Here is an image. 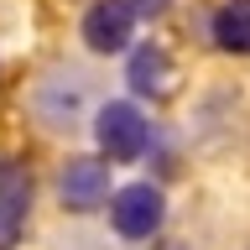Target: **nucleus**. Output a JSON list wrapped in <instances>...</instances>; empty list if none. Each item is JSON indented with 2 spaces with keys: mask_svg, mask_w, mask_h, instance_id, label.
<instances>
[{
  "mask_svg": "<svg viewBox=\"0 0 250 250\" xmlns=\"http://www.w3.org/2000/svg\"><path fill=\"white\" fill-rule=\"evenodd\" d=\"M94 136H99L109 162H136V156L146 151V136H151V130H146V115H141L136 104L115 99V104H104L94 115Z\"/></svg>",
  "mask_w": 250,
  "mask_h": 250,
  "instance_id": "nucleus-1",
  "label": "nucleus"
},
{
  "mask_svg": "<svg viewBox=\"0 0 250 250\" xmlns=\"http://www.w3.org/2000/svg\"><path fill=\"white\" fill-rule=\"evenodd\" d=\"M109 203V219H115V229L125 234V240H146V234L162 229V219H167V203H162V193H156L151 183H130L120 188Z\"/></svg>",
  "mask_w": 250,
  "mask_h": 250,
  "instance_id": "nucleus-2",
  "label": "nucleus"
},
{
  "mask_svg": "<svg viewBox=\"0 0 250 250\" xmlns=\"http://www.w3.org/2000/svg\"><path fill=\"white\" fill-rule=\"evenodd\" d=\"M58 193H62V203L73 214H94L109 198V167L94 162V156H68V167L58 177Z\"/></svg>",
  "mask_w": 250,
  "mask_h": 250,
  "instance_id": "nucleus-3",
  "label": "nucleus"
},
{
  "mask_svg": "<svg viewBox=\"0 0 250 250\" xmlns=\"http://www.w3.org/2000/svg\"><path fill=\"white\" fill-rule=\"evenodd\" d=\"M130 31H136V11L130 0H99L83 16V42L94 52H125L130 47Z\"/></svg>",
  "mask_w": 250,
  "mask_h": 250,
  "instance_id": "nucleus-4",
  "label": "nucleus"
},
{
  "mask_svg": "<svg viewBox=\"0 0 250 250\" xmlns=\"http://www.w3.org/2000/svg\"><path fill=\"white\" fill-rule=\"evenodd\" d=\"M26 214H31V172L11 156H0V245H16Z\"/></svg>",
  "mask_w": 250,
  "mask_h": 250,
  "instance_id": "nucleus-5",
  "label": "nucleus"
},
{
  "mask_svg": "<svg viewBox=\"0 0 250 250\" xmlns=\"http://www.w3.org/2000/svg\"><path fill=\"white\" fill-rule=\"evenodd\" d=\"M42 89H47V94H58V104H52V99H37V115H42V125H52V130H73L78 115L89 109V89H83V78H78V73H52Z\"/></svg>",
  "mask_w": 250,
  "mask_h": 250,
  "instance_id": "nucleus-6",
  "label": "nucleus"
},
{
  "mask_svg": "<svg viewBox=\"0 0 250 250\" xmlns=\"http://www.w3.org/2000/svg\"><path fill=\"white\" fill-rule=\"evenodd\" d=\"M130 83H136L141 94H172V58L162 52V47H136V58H130Z\"/></svg>",
  "mask_w": 250,
  "mask_h": 250,
  "instance_id": "nucleus-7",
  "label": "nucleus"
},
{
  "mask_svg": "<svg viewBox=\"0 0 250 250\" xmlns=\"http://www.w3.org/2000/svg\"><path fill=\"white\" fill-rule=\"evenodd\" d=\"M214 42L224 52H250V0H224L214 11Z\"/></svg>",
  "mask_w": 250,
  "mask_h": 250,
  "instance_id": "nucleus-8",
  "label": "nucleus"
},
{
  "mask_svg": "<svg viewBox=\"0 0 250 250\" xmlns=\"http://www.w3.org/2000/svg\"><path fill=\"white\" fill-rule=\"evenodd\" d=\"M167 5H172V0H130V11H136V16H146V21H156Z\"/></svg>",
  "mask_w": 250,
  "mask_h": 250,
  "instance_id": "nucleus-9",
  "label": "nucleus"
}]
</instances>
